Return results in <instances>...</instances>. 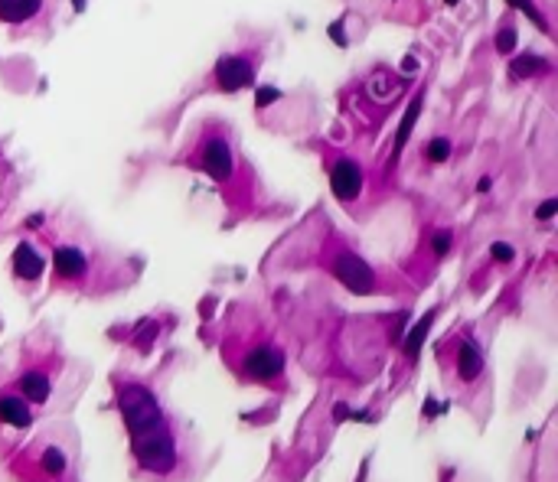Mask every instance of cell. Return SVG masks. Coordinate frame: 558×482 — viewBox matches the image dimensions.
Listing matches in <instances>:
<instances>
[{"label":"cell","instance_id":"1","mask_svg":"<svg viewBox=\"0 0 558 482\" xmlns=\"http://www.w3.org/2000/svg\"><path fill=\"white\" fill-rule=\"evenodd\" d=\"M131 450L140 466L150 469V473H170L173 463H177V446H173V436L167 430V424H157L150 430L131 434Z\"/></svg>","mask_w":558,"mask_h":482},{"label":"cell","instance_id":"2","mask_svg":"<svg viewBox=\"0 0 558 482\" xmlns=\"http://www.w3.org/2000/svg\"><path fill=\"white\" fill-rule=\"evenodd\" d=\"M118 404H121V417L131 434H140V430H150V427H157V424H163L160 404H157L154 394H150L148 388H140V384H128V388L121 391Z\"/></svg>","mask_w":558,"mask_h":482},{"label":"cell","instance_id":"3","mask_svg":"<svg viewBox=\"0 0 558 482\" xmlns=\"http://www.w3.org/2000/svg\"><path fill=\"white\" fill-rule=\"evenodd\" d=\"M196 163H200L202 173H210L216 183H229L235 177V157L232 147L222 134H210V137L200 140V153H196Z\"/></svg>","mask_w":558,"mask_h":482},{"label":"cell","instance_id":"4","mask_svg":"<svg viewBox=\"0 0 558 482\" xmlns=\"http://www.w3.org/2000/svg\"><path fill=\"white\" fill-rule=\"evenodd\" d=\"M334 274H336V281H340L349 293L366 297V293L376 290V274H372V268L353 251H340V254H336V258H334Z\"/></svg>","mask_w":558,"mask_h":482},{"label":"cell","instance_id":"5","mask_svg":"<svg viewBox=\"0 0 558 482\" xmlns=\"http://www.w3.org/2000/svg\"><path fill=\"white\" fill-rule=\"evenodd\" d=\"M212 78H216V85L222 92H239V88L252 85V78H255V62L245 53L222 56L216 62V69H212Z\"/></svg>","mask_w":558,"mask_h":482},{"label":"cell","instance_id":"6","mask_svg":"<svg viewBox=\"0 0 558 482\" xmlns=\"http://www.w3.org/2000/svg\"><path fill=\"white\" fill-rule=\"evenodd\" d=\"M245 375L255 378V382H272L284 372V352H281L278 345H258L252 352L245 355Z\"/></svg>","mask_w":558,"mask_h":482},{"label":"cell","instance_id":"7","mask_svg":"<svg viewBox=\"0 0 558 482\" xmlns=\"http://www.w3.org/2000/svg\"><path fill=\"white\" fill-rule=\"evenodd\" d=\"M330 189L340 202H353L363 192V169L353 160H336L330 167Z\"/></svg>","mask_w":558,"mask_h":482},{"label":"cell","instance_id":"8","mask_svg":"<svg viewBox=\"0 0 558 482\" xmlns=\"http://www.w3.org/2000/svg\"><path fill=\"white\" fill-rule=\"evenodd\" d=\"M53 264H56V274H59V281H76V277H82L88 271V258L78 251V248H72V245L56 248Z\"/></svg>","mask_w":558,"mask_h":482},{"label":"cell","instance_id":"9","mask_svg":"<svg viewBox=\"0 0 558 482\" xmlns=\"http://www.w3.org/2000/svg\"><path fill=\"white\" fill-rule=\"evenodd\" d=\"M14 271L16 277H24V281H36L39 274H43V258L36 254V248L33 245H16L14 251Z\"/></svg>","mask_w":558,"mask_h":482},{"label":"cell","instance_id":"10","mask_svg":"<svg viewBox=\"0 0 558 482\" xmlns=\"http://www.w3.org/2000/svg\"><path fill=\"white\" fill-rule=\"evenodd\" d=\"M43 0H0V20L4 23H26L39 14Z\"/></svg>","mask_w":558,"mask_h":482},{"label":"cell","instance_id":"11","mask_svg":"<svg viewBox=\"0 0 558 482\" xmlns=\"http://www.w3.org/2000/svg\"><path fill=\"white\" fill-rule=\"evenodd\" d=\"M0 421L10 424V427H30L33 414L26 407L24 398H16V394H4L0 398Z\"/></svg>","mask_w":558,"mask_h":482},{"label":"cell","instance_id":"12","mask_svg":"<svg viewBox=\"0 0 558 482\" xmlns=\"http://www.w3.org/2000/svg\"><path fill=\"white\" fill-rule=\"evenodd\" d=\"M483 372V355L480 349L473 342H460L458 349V375L464 378V382H473V378H480Z\"/></svg>","mask_w":558,"mask_h":482},{"label":"cell","instance_id":"13","mask_svg":"<svg viewBox=\"0 0 558 482\" xmlns=\"http://www.w3.org/2000/svg\"><path fill=\"white\" fill-rule=\"evenodd\" d=\"M20 388H24V394L30 401H36V404H43V401L49 398V378L43 375V372H26V375L20 378Z\"/></svg>","mask_w":558,"mask_h":482},{"label":"cell","instance_id":"14","mask_svg":"<svg viewBox=\"0 0 558 482\" xmlns=\"http://www.w3.org/2000/svg\"><path fill=\"white\" fill-rule=\"evenodd\" d=\"M421 95H415L411 98V105H408V111H405V121H402V127H398V134H396V150H392V157H398L402 153V147L408 144V134H411V127H415V121H418V115H421Z\"/></svg>","mask_w":558,"mask_h":482},{"label":"cell","instance_id":"15","mask_svg":"<svg viewBox=\"0 0 558 482\" xmlns=\"http://www.w3.org/2000/svg\"><path fill=\"white\" fill-rule=\"evenodd\" d=\"M549 66H545V59H539V56H520L516 62H510V72L512 78H529V75H539V72H545Z\"/></svg>","mask_w":558,"mask_h":482},{"label":"cell","instance_id":"16","mask_svg":"<svg viewBox=\"0 0 558 482\" xmlns=\"http://www.w3.org/2000/svg\"><path fill=\"white\" fill-rule=\"evenodd\" d=\"M396 88H398V82L388 75V72H376V75L369 78V95L372 98H392Z\"/></svg>","mask_w":558,"mask_h":482},{"label":"cell","instance_id":"17","mask_svg":"<svg viewBox=\"0 0 558 482\" xmlns=\"http://www.w3.org/2000/svg\"><path fill=\"white\" fill-rule=\"evenodd\" d=\"M431 316H434V313L421 316V320H418V326H415V330H411V336L405 339V352H408L411 359H415V355H418L421 342H425V336H428V326H431Z\"/></svg>","mask_w":558,"mask_h":482},{"label":"cell","instance_id":"18","mask_svg":"<svg viewBox=\"0 0 558 482\" xmlns=\"http://www.w3.org/2000/svg\"><path fill=\"white\" fill-rule=\"evenodd\" d=\"M43 469H46V473H62V469H66V453L62 450H56V446H49L46 453H43Z\"/></svg>","mask_w":558,"mask_h":482},{"label":"cell","instance_id":"19","mask_svg":"<svg viewBox=\"0 0 558 482\" xmlns=\"http://www.w3.org/2000/svg\"><path fill=\"white\" fill-rule=\"evenodd\" d=\"M428 160L431 163H444L448 160V153H450V140H444V137H434L431 144H428Z\"/></svg>","mask_w":558,"mask_h":482},{"label":"cell","instance_id":"20","mask_svg":"<svg viewBox=\"0 0 558 482\" xmlns=\"http://www.w3.org/2000/svg\"><path fill=\"white\" fill-rule=\"evenodd\" d=\"M281 92L278 88H272V85H258L255 88V108H268L272 101H278Z\"/></svg>","mask_w":558,"mask_h":482},{"label":"cell","instance_id":"21","mask_svg":"<svg viewBox=\"0 0 558 482\" xmlns=\"http://www.w3.org/2000/svg\"><path fill=\"white\" fill-rule=\"evenodd\" d=\"M512 46H516V30L512 26H506V30H500V36H496V53H512Z\"/></svg>","mask_w":558,"mask_h":482},{"label":"cell","instance_id":"22","mask_svg":"<svg viewBox=\"0 0 558 482\" xmlns=\"http://www.w3.org/2000/svg\"><path fill=\"white\" fill-rule=\"evenodd\" d=\"M490 254H493V261H500V264H503V261H512V248L506 245V241H496V245L490 248Z\"/></svg>","mask_w":558,"mask_h":482},{"label":"cell","instance_id":"23","mask_svg":"<svg viewBox=\"0 0 558 482\" xmlns=\"http://www.w3.org/2000/svg\"><path fill=\"white\" fill-rule=\"evenodd\" d=\"M555 212H558V199H549V202H542V206H539L535 219H539V222H549V219H552Z\"/></svg>","mask_w":558,"mask_h":482},{"label":"cell","instance_id":"24","mask_svg":"<svg viewBox=\"0 0 558 482\" xmlns=\"http://www.w3.org/2000/svg\"><path fill=\"white\" fill-rule=\"evenodd\" d=\"M448 248H450V235H448V231L434 235V251H438V254H448Z\"/></svg>","mask_w":558,"mask_h":482},{"label":"cell","instance_id":"25","mask_svg":"<svg viewBox=\"0 0 558 482\" xmlns=\"http://www.w3.org/2000/svg\"><path fill=\"white\" fill-rule=\"evenodd\" d=\"M444 4H448V7H454V4H458V0H444Z\"/></svg>","mask_w":558,"mask_h":482}]
</instances>
